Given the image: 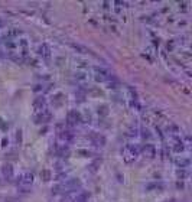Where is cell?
<instances>
[{"mask_svg":"<svg viewBox=\"0 0 192 202\" xmlns=\"http://www.w3.org/2000/svg\"><path fill=\"white\" fill-rule=\"evenodd\" d=\"M139 153H140V147L136 146V144H127L121 149V155H123V159L126 163L134 162L136 157L139 156Z\"/></svg>","mask_w":192,"mask_h":202,"instance_id":"1","label":"cell"},{"mask_svg":"<svg viewBox=\"0 0 192 202\" xmlns=\"http://www.w3.org/2000/svg\"><path fill=\"white\" fill-rule=\"evenodd\" d=\"M62 185V189L64 192H74V191H80L81 186H82V183H81L80 179H77V178H71V179H66L64 183H61Z\"/></svg>","mask_w":192,"mask_h":202,"instance_id":"2","label":"cell"},{"mask_svg":"<svg viewBox=\"0 0 192 202\" xmlns=\"http://www.w3.org/2000/svg\"><path fill=\"white\" fill-rule=\"evenodd\" d=\"M110 77H111V74L106 68H101V66H96L94 68V78L98 82H107V81L110 80Z\"/></svg>","mask_w":192,"mask_h":202,"instance_id":"3","label":"cell"},{"mask_svg":"<svg viewBox=\"0 0 192 202\" xmlns=\"http://www.w3.org/2000/svg\"><path fill=\"white\" fill-rule=\"evenodd\" d=\"M66 121H68V124H71V126H74V124H80V123H82V116H81V113H78L77 110H72V111L68 113Z\"/></svg>","mask_w":192,"mask_h":202,"instance_id":"4","label":"cell"},{"mask_svg":"<svg viewBox=\"0 0 192 202\" xmlns=\"http://www.w3.org/2000/svg\"><path fill=\"white\" fill-rule=\"evenodd\" d=\"M32 182H33V175L29 173V172H26V173H23L22 176H19L17 183H19L20 186H30Z\"/></svg>","mask_w":192,"mask_h":202,"instance_id":"5","label":"cell"},{"mask_svg":"<svg viewBox=\"0 0 192 202\" xmlns=\"http://www.w3.org/2000/svg\"><path fill=\"white\" fill-rule=\"evenodd\" d=\"M74 78L77 80V82H80V84H87L88 80H90V75H88V72L84 69H80L77 71L75 74H74Z\"/></svg>","mask_w":192,"mask_h":202,"instance_id":"6","label":"cell"},{"mask_svg":"<svg viewBox=\"0 0 192 202\" xmlns=\"http://www.w3.org/2000/svg\"><path fill=\"white\" fill-rule=\"evenodd\" d=\"M140 152H143V155L147 156L149 159H153V157L156 156V149L153 144H145V146L140 149Z\"/></svg>","mask_w":192,"mask_h":202,"instance_id":"7","label":"cell"},{"mask_svg":"<svg viewBox=\"0 0 192 202\" xmlns=\"http://www.w3.org/2000/svg\"><path fill=\"white\" fill-rule=\"evenodd\" d=\"M59 139L64 144H68V143H71V141L74 140V134L70 130H62L59 133Z\"/></svg>","mask_w":192,"mask_h":202,"instance_id":"8","label":"cell"},{"mask_svg":"<svg viewBox=\"0 0 192 202\" xmlns=\"http://www.w3.org/2000/svg\"><path fill=\"white\" fill-rule=\"evenodd\" d=\"M45 106H46V100L43 97H38L35 101H33V107H35L36 111H43L45 110Z\"/></svg>","mask_w":192,"mask_h":202,"instance_id":"9","label":"cell"},{"mask_svg":"<svg viewBox=\"0 0 192 202\" xmlns=\"http://www.w3.org/2000/svg\"><path fill=\"white\" fill-rule=\"evenodd\" d=\"M51 113H48V111H40L39 114H38V116L35 117V123H46V121H49L51 120Z\"/></svg>","mask_w":192,"mask_h":202,"instance_id":"10","label":"cell"},{"mask_svg":"<svg viewBox=\"0 0 192 202\" xmlns=\"http://www.w3.org/2000/svg\"><path fill=\"white\" fill-rule=\"evenodd\" d=\"M2 173H3V176H5L6 179H12V178H13V166H12L10 163L3 165V167H2Z\"/></svg>","mask_w":192,"mask_h":202,"instance_id":"11","label":"cell"},{"mask_svg":"<svg viewBox=\"0 0 192 202\" xmlns=\"http://www.w3.org/2000/svg\"><path fill=\"white\" fill-rule=\"evenodd\" d=\"M38 52H39V55L42 56V58H45V59H49V56H51V50H49V46L46 45V43H42V45L39 46Z\"/></svg>","mask_w":192,"mask_h":202,"instance_id":"12","label":"cell"},{"mask_svg":"<svg viewBox=\"0 0 192 202\" xmlns=\"http://www.w3.org/2000/svg\"><path fill=\"white\" fill-rule=\"evenodd\" d=\"M91 140L94 141L96 146H104L106 144V137L103 136V134H92L91 136Z\"/></svg>","mask_w":192,"mask_h":202,"instance_id":"13","label":"cell"},{"mask_svg":"<svg viewBox=\"0 0 192 202\" xmlns=\"http://www.w3.org/2000/svg\"><path fill=\"white\" fill-rule=\"evenodd\" d=\"M175 163H176V166L179 167V169H186L191 162H189V159H186V157H178L176 160H175Z\"/></svg>","mask_w":192,"mask_h":202,"instance_id":"14","label":"cell"},{"mask_svg":"<svg viewBox=\"0 0 192 202\" xmlns=\"http://www.w3.org/2000/svg\"><path fill=\"white\" fill-rule=\"evenodd\" d=\"M166 131H168V134H169V136L175 137V139H176V137L179 136V129H178L176 126H173V124H171V126H168Z\"/></svg>","mask_w":192,"mask_h":202,"instance_id":"15","label":"cell"},{"mask_svg":"<svg viewBox=\"0 0 192 202\" xmlns=\"http://www.w3.org/2000/svg\"><path fill=\"white\" fill-rule=\"evenodd\" d=\"M173 149H175V152H176V153H181V152L185 150V144L182 143V140H179V139H175V146H173Z\"/></svg>","mask_w":192,"mask_h":202,"instance_id":"16","label":"cell"},{"mask_svg":"<svg viewBox=\"0 0 192 202\" xmlns=\"http://www.w3.org/2000/svg\"><path fill=\"white\" fill-rule=\"evenodd\" d=\"M188 176H189V173H188L186 169H178V170H176V178H178V179L183 181V179H186Z\"/></svg>","mask_w":192,"mask_h":202,"instance_id":"17","label":"cell"},{"mask_svg":"<svg viewBox=\"0 0 192 202\" xmlns=\"http://www.w3.org/2000/svg\"><path fill=\"white\" fill-rule=\"evenodd\" d=\"M40 178H42L45 182H48V181H51L52 175H51V172L48 170V169H43V170H40Z\"/></svg>","mask_w":192,"mask_h":202,"instance_id":"18","label":"cell"},{"mask_svg":"<svg viewBox=\"0 0 192 202\" xmlns=\"http://www.w3.org/2000/svg\"><path fill=\"white\" fill-rule=\"evenodd\" d=\"M20 33H22V32H20L19 29H10L6 32V36H7V38H13V36H19Z\"/></svg>","mask_w":192,"mask_h":202,"instance_id":"19","label":"cell"},{"mask_svg":"<svg viewBox=\"0 0 192 202\" xmlns=\"http://www.w3.org/2000/svg\"><path fill=\"white\" fill-rule=\"evenodd\" d=\"M98 114H100V116H107V114H108L107 106H101V107H98Z\"/></svg>","mask_w":192,"mask_h":202,"instance_id":"20","label":"cell"},{"mask_svg":"<svg viewBox=\"0 0 192 202\" xmlns=\"http://www.w3.org/2000/svg\"><path fill=\"white\" fill-rule=\"evenodd\" d=\"M72 48H74V49H75V50H80V54H87V52H88V50H87L85 48H84V46H81V45H75V43L72 45Z\"/></svg>","mask_w":192,"mask_h":202,"instance_id":"21","label":"cell"},{"mask_svg":"<svg viewBox=\"0 0 192 202\" xmlns=\"http://www.w3.org/2000/svg\"><path fill=\"white\" fill-rule=\"evenodd\" d=\"M61 192H64V189H62V185H56V186L52 188V193H54V195H56V193H61Z\"/></svg>","mask_w":192,"mask_h":202,"instance_id":"22","label":"cell"},{"mask_svg":"<svg viewBox=\"0 0 192 202\" xmlns=\"http://www.w3.org/2000/svg\"><path fill=\"white\" fill-rule=\"evenodd\" d=\"M5 46H6V48H9V49H15V48H16V43H15V42H12L10 39H7V40L5 42Z\"/></svg>","mask_w":192,"mask_h":202,"instance_id":"23","label":"cell"},{"mask_svg":"<svg viewBox=\"0 0 192 202\" xmlns=\"http://www.w3.org/2000/svg\"><path fill=\"white\" fill-rule=\"evenodd\" d=\"M140 136L143 139H150V133H149L147 129H143V130H140Z\"/></svg>","mask_w":192,"mask_h":202,"instance_id":"24","label":"cell"},{"mask_svg":"<svg viewBox=\"0 0 192 202\" xmlns=\"http://www.w3.org/2000/svg\"><path fill=\"white\" fill-rule=\"evenodd\" d=\"M61 103H62V95L58 94V95L54 98V104H55V106H61Z\"/></svg>","mask_w":192,"mask_h":202,"instance_id":"25","label":"cell"},{"mask_svg":"<svg viewBox=\"0 0 192 202\" xmlns=\"http://www.w3.org/2000/svg\"><path fill=\"white\" fill-rule=\"evenodd\" d=\"M127 136H129V137H134V136H137V129H130V130L127 131Z\"/></svg>","mask_w":192,"mask_h":202,"instance_id":"26","label":"cell"},{"mask_svg":"<svg viewBox=\"0 0 192 202\" xmlns=\"http://www.w3.org/2000/svg\"><path fill=\"white\" fill-rule=\"evenodd\" d=\"M173 48H175V42H173V40H171V42H168V49H169V50H172V49H173Z\"/></svg>","mask_w":192,"mask_h":202,"instance_id":"27","label":"cell"},{"mask_svg":"<svg viewBox=\"0 0 192 202\" xmlns=\"http://www.w3.org/2000/svg\"><path fill=\"white\" fill-rule=\"evenodd\" d=\"M78 153H80V155H84V157L90 156V152H87V150H78Z\"/></svg>","mask_w":192,"mask_h":202,"instance_id":"28","label":"cell"},{"mask_svg":"<svg viewBox=\"0 0 192 202\" xmlns=\"http://www.w3.org/2000/svg\"><path fill=\"white\" fill-rule=\"evenodd\" d=\"M16 140H17V143L22 141V133H20V131H17V134H16Z\"/></svg>","mask_w":192,"mask_h":202,"instance_id":"29","label":"cell"},{"mask_svg":"<svg viewBox=\"0 0 192 202\" xmlns=\"http://www.w3.org/2000/svg\"><path fill=\"white\" fill-rule=\"evenodd\" d=\"M176 186H178V188H183V183H182V182H178Z\"/></svg>","mask_w":192,"mask_h":202,"instance_id":"30","label":"cell"},{"mask_svg":"<svg viewBox=\"0 0 192 202\" xmlns=\"http://www.w3.org/2000/svg\"><path fill=\"white\" fill-rule=\"evenodd\" d=\"M165 202H175V199H171V201H165Z\"/></svg>","mask_w":192,"mask_h":202,"instance_id":"31","label":"cell"}]
</instances>
